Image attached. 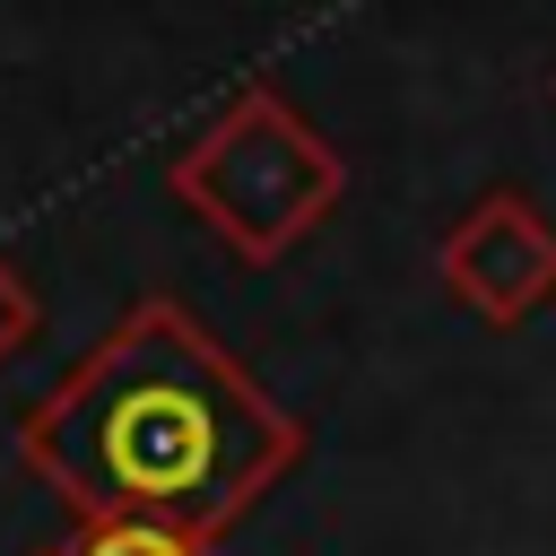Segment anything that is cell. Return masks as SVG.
Here are the masks:
<instances>
[{
    "label": "cell",
    "instance_id": "6da1fadb",
    "mask_svg": "<svg viewBox=\"0 0 556 556\" xmlns=\"http://www.w3.org/2000/svg\"><path fill=\"white\" fill-rule=\"evenodd\" d=\"M17 460L78 521H174L226 539L304 460V426L191 304L139 295L17 417Z\"/></svg>",
    "mask_w": 556,
    "mask_h": 556
},
{
    "label": "cell",
    "instance_id": "7a4b0ae2",
    "mask_svg": "<svg viewBox=\"0 0 556 556\" xmlns=\"http://www.w3.org/2000/svg\"><path fill=\"white\" fill-rule=\"evenodd\" d=\"M174 200L235 252V261H287L348 191V156L278 96V87H243L235 104H217L182 156H174Z\"/></svg>",
    "mask_w": 556,
    "mask_h": 556
},
{
    "label": "cell",
    "instance_id": "3957f363",
    "mask_svg": "<svg viewBox=\"0 0 556 556\" xmlns=\"http://www.w3.org/2000/svg\"><path fill=\"white\" fill-rule=\"evenodd\" d=\"M434 269L478 321H521V313H539L556 295V226L521 191H486L434 243Z\"/></svg>",
    "mask_w": 556,
    "mask_h": 556
},
{
    "label": "cell",
    "instance_id": "277c9868",
    "mask_svg": "<svg viewBox=\"0 0 556 556\" xmlns=\"http://www.w3.org/2000/svg\"><path fill=\"white\" fill-rule=\"evenodd\" d=\"M61 556H217V539L174 530V521H78Z\"/></svg>",
    "mask_w": 556,
    "mask_h": 556
},
{
    "label": "cell",
    "instance_id": "5b68a950",
    "mask_svg": "<svg viewBox=\"0 0 556 556\" xmlns=\"http://www.w3.org/2000/svg\"><path fill=\"white\" fill-rule=\"evenodd\" d=\"M35 330H43V295H35V278H26V269L0 252V365H9V356H17Z\"/></svg>",
    "mask_w": 556,
    "mask_h": 556
},
{
    "label": "cell",
    "instance_id": "8992f818",
    "mask_svg": "<svg viewBox=\"0 0 556 556\" xmlns=\"http://www.w3.org/2000/svg\"><path fill=\"white\" fill-rule=\"evenodd\" d=\"M43 556H61V547H43Z\"/></svg>",
    "mask_w": 556,
    "mask_h": 556
}]
</instances>
